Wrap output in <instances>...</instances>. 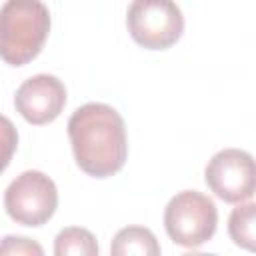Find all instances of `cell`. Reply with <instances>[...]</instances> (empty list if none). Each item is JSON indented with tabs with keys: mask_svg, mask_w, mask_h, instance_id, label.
<instances>
[{
	"mask_svg": "<svg viewBox=\"0 0 256 256\" xmlns=\"http://www.w3.org/2000/svg\"><path fill=\"white\" fill-rule=\"evenodd\" d=\"M110 252L114 256H130V254H140V256H158L160 254V244L152 230L144 226H126L116 232Z\"/></svg>",
	"mask_w": 256,
	"mask_h": 256,
	"instance_id": "cell-8",
	"label": "cell"
},
{
	"mask_svg": "<svg viewBox=\"0 0 256 256\" xmlns=\"http://www.w3.org/2000/svg\"><path fill=\"white\" fill-rule=\"evenodd\" d=\"M218 226V210L210 196L198 190H182L164 208V228L170 240L184 248L208 242Z\"/></svg>",
	"mask_w": 256,
	"mask_h": 256,
	"instance_id": "cell-3",
	"label": "cell"
},
{
	"mask_svg": "<svg viewBox=\"0 0 256 256\" xmlns=\"http://www.w3.org/2000/svg\"><path fill=\"white\" fill-rule=\"evenodd\" d=\"M54 254L56 256H96L98 254V242L94 234L80 226H70L58 232L54 240Z\"/></svg>",
	"mask_w": 256,
	"mask_h": 256,
	"instance_id": "cell-10",
	"label": "cell"
},
{
	"mask_svg": "<svg viewBox=\"0 0 256 256\" xmlns=\"http://www.w3.org/2000/svg\"><path fill=\"white\" fill-rule=\"evenodd\" d=\"M0 254H36L42 256L44 250L38 242L24 236H6L0 242Z\"/></svg>",
	"mask_w": 256,
	"mask_h": 256,
	"instance_id": "cell-12",
	"label": "cell"
},
{
	"mask_svg": "<svg viewBox=\"0 0 256 256\" xmlns=\"http://www.w3.org/2000/svg\"><path fill=\"white\" fill-rule=\"evenodd\" d=\"M4 208L16 224L42 226L58 208L56 184L40 170H26L8 184Z\"/></svg>",
	"mask_w": 256,
	"mask_h": 256,
	"instance_id": "cell-5",
	"label": "cell"
},
{
	"mask_svg": "<svg viewBox=\"0 0 256 256\" xmlns=\"http://www.w3.org/2000/svg\"><path fill=\"white\" fill-rule=\"evenodd\" d=\"M50 32V12L40 0H6L0 8V58L10 66L32 62Z\"/></svg>",
	"mask_w": 256,
	"mask_h": 256,
	"instance_id": "cell-2",
	"label": "cell"
},
{
	"mask_svg": "<svg viewBox=\"0 0 256 256\" xmlns=\"http://www.w3.org/2000/svg\"><path fill=\"white\" fill-rule=\"evenodd\" d=\"M208 188L228 204H240L254 196L256 168L252 154L240 148H224L216 152L204 170Z\"/></svg>",
	"mask_w": 256,
	"mask_h": 256,
	"instance_id": "cell-6",
	"label": "cell"
},
{
	"mask_svg": "<svg viewBox=\"0 0 256 256\" xmlns=\"http://www.w3.org/2000/svg\"><path fill=\"white\" fill-rule=\"evenodd\" d=\"M132 40L148 50H166L184 32V16L174 0H132L126 12Z\"/></svg>",
	"mask_w": 256,
	"mask_h": 256,
	"instance_id": "cell-4",
	"label": "cell"
},
{
	"mask_svg": "<svg viewBox=\"0 0 256 256\" xmlns=\"http://www.w3.org/2000/svg\"><path fill=\"white\" fill-rule=\"evenodd\" d=\"M68 138L76 164L88 176L108 178L126 162V126L108 104L88 102L76 108L68 120Z\"/></svg>",
	"mask_w": 256,
	"mask_h": 256,
	"instance_id": "cell-1",
	"label": "cell"
},
{
	"mask_svg": "<svg viewBox=\"0 0 256 256\" xmlns=\"http://www.w3.org/2000/svg\"><path fill=\"white\" fill-rule=\"evenodd\" d=\"M16 148H18V130L8 116L0 114V174L8 168Z\"/></svg>",
	"mask_w": 256,
	"mask_h": 256,
	"instance_id": "cell-11",
	"label": "cell"
},
{
	"mask_svg": "<svg viewBox=\"0 0 256 256\" xmlns=\"http://www.w3.org/2000/svg\"><path fill=\"white\" fill-rule=\"evenodd\" d=\"M256 204L254 202H246V204H238L230 218H228V234L232 238V242L240 248L246 250H254L256 248Z\"/></svg>",
	"mask_w": 256,
	"mask_h": 256,
	"instance_id": "cell-9",
	"label": "cell"
},
{
	"mask_svg": "<svg viewBox=\"0 0 256 256\" xmlns=\"http://www.w3.org/2000/svg\"><path fill=\"white\" fill-rule=\"evenodd\" d=\"M14 106L30 124H48L60 116L66 106V88L52 74H36L24 80L16 94Z\"/></svg>",
	"mask_w": 256,
	"mask_h": 256,
	"instance_id": "cell-7",
	"label": "cell"
}]
</instances>
